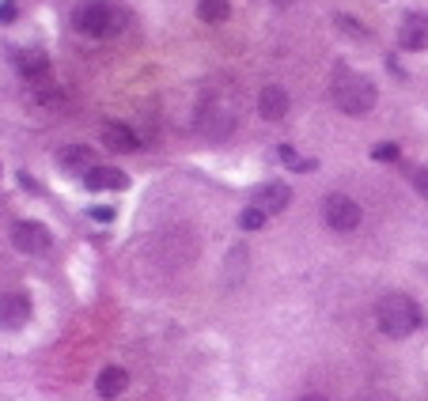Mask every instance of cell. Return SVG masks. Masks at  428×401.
Listing matches in <instances>:
<instances>
[{"instance_id": "1", "label": "cell", "mask_w": 428, "mask_h": 401, "mask_svg": "<svg viewBox=\"0 0 428 401\" xmlns=\"http://www.w3.org/2000/svg\"><path fill=\"white\" fill-rule=\"evenodd\" d=\"M375 322H379V330H383L387 337H394V341L409 337V333L421 325V307L409 300V295H402V292H390L375 307Z\"/></svg>"}, {"instance_id": "2", "label": "cell", "mask_w": 428, "mask_h": 401, "mask_svg": "<svg viewBox=\"0 0 428 401\" xmlns=\"http://www.w3.org/2000/svg\"><path fill=\"white\" fill-rule=\"evenodd\" d=\"M375 99H379V91L368 76H360V72H338V80H333V102L345 114H352V118L368 114L375 106Z\"/></svg>"}, {"instance_id": "3", "label": "cell", "mask_w": 428, "mask_h": 401, "mask_svg": "<svg viewBox=\"0 0 428 401\" xmlns=\"http://www.w3.org/2000/svg\"><path fill=\"white\" fill-rule=\"evenodd\" d=\"M72 27L91 34V38H102V34L114 31V12H110L102 0H80V4L72 8Z\"/></svg>"}, {"instance_id": "4", "label": "cell", "mask_w": 428, "mask_h": 401, "mask_svg": "<svg viewBox=\"0 0 428 401\" xmlns=\"http://www.w3.org/2000/svg\"><path fill=\"white\" fill-rule=\"evenodd\" d=\"M322 220H326L333 231H352L360 223V204L352 197H345V193H330V197L322 201Z\"/></svg>"}, {"instance_id": "5", "label": "cell", "mask_w": 428, "mask_h": 401, "mask_svg": "<svg viewBox=\"0 0 428 401\" xmlns=\"http://www.w3.org/2000/svg\"><path fill=\"white\" fill-rule=\"evenodd\" d=\"M50 231L42 227L39 220H20L12 227V246L15 250H23V254H46L50 250Z\"/></svg>"}, {"instance_id": "6", "label": "cell", "mask_w": 428, "mask_h": 401, "mask_svg": "<svg viewBox=\"0 0 428 401\" xmlns=\"http://www.w3.org/2000/svg\"><path fill=\"white\" fill-rule=\"evenodd\" d=\"M31 318V300H27L23 292H8L0 295V325L4 330H20Z\"/></svg>"}, {"instance_id": "7", "label": "cell", "mask_w": 428, "mask_h": 401, "mask_svg": "<svg viewBox=\"0 0 428 401\" xmlns=\"http://www.w3.org/2000/svg\"><path fill=\"white\" fill-rule=\"evenodd\" d=\"M398 42L406 50H428V12H409L398 31Z\"/></svg>"}, {"instance_id": "8", "label": "cell", "mask_w": 428, "mask_h": 401, "mask_svg": "<svg viewBox=\"0 0 428 401\" xmlns=\"http://www.w3.org/2000/svg\"><path fill=\"white\" fill-rule=\"evenodd\" d=\"M288 201H292V190H288L284 182H265L262 190L254 193V209H262L265 216H273V212H284Z\"/></svg>"}, {"instance_id": "9", "label": "cell", "mask_w": 428, "mask_h": 401, "mask_svg": "<svg viewBox=\"0 0 428 401\" xmlns=\"http://www.w3.org/2000/svg\"><path fill=\"white\" fill-rule=\"evenodd\" d=\"M99 136H102V144L114 148V152H137V148H141L137 133H133V129H125L122 121H102Z\"/></svg>"}, {"instance_id": "10", "label": "cell", "mask_w": 428, "mask_h": 401, "mask_svg": "<svg viewBox=\"0 0 428 401\" xmlns=\"http://www.w3.org/2000/svg\"><path fill=\"white\" fill-rule=\"evenodd\" d=\"M258 114H262L265 121H281L288 114V91L277 87V83L262 87V95H258Z\"/></svg>"}, {"instance_id": "11", "label": "cell", "mask_w": 428, "mask_h": 401, "mask_svg": "<svg viewBox=\"0 0 428 401\" xmlns=\"http://www.w3.org/2000/svg\"><path fill=\"white\" fill-rule=\"evenodd\" d=\"M129 390V375L122 367H102L99 371V379H95V394L102 401H114V398H122Z\"/></svg>"}, {"instance_id": "12", "label": "cell", "mask_w": 428, "mask_h": 401, "mask_svg": "<svg viewBox=\"0 0 428 401\" xmlns=\"http://www.w3.org/2000/svg\"><path fill=\"white\" fill-rule=\"evenodd\" d=\"M231 125H235V121H231V114H224V110H216V106H209V110L198 118V129L209 136V141H224V136L231 133Z\"/></svg>"}, {"instance_id": "13", "label": "cell", "mask_w": 428, "mask_h": 401, "mask_svg": "<svg viewBox=\"0 0 428 401\" xmlns=\"http://www.w3.org/2000/svg\"><path fill=\"white\" fill-rule=\"evenodd\" d=\"M83 185H88V190H125L129 178H125V171H118V167H91Z\"/></svg>"}, {"instance_id": "14", "label": "cell", "mask_w": 428, "mask_h": 401, "mask_svg": "<svg viewBox=\"0 0 428 401\" xmlns=\"http://www.w3.org/2000/svg\"><path fill=\"white\" fill-rule=\"evenodd\" d=\"M57 163L64 167V171H83V174H88V171H91V148H83V144L61 148V152H57Z\"/></svg>"}, {"instance_id": "15", "label": "cell", "mask_w": 428, "mask_h": 401, "mask_svg": "<svg viewBox=\"0 0 428 401\" xmlns=\"http://www.w3.org/2000/svg\"><path fill=\"white\" fill-rule=\"evenodd\" d=\"M15 69H20L23 76H42V72L50 69V61H46L42 50H20L15 53Z\"/></svg>"}, {"instance_id": "16", "label": "cell", "mask_w": 428, "mask_h": 401, "mask_svg": "<svg viewBox=\"0 0 428 401\" xmlns=\"http://www.w3.org/2000/svg\"><path fill=\"white\" fill-rule=\"evenodd\" d=\"M228 0H198V15L205 23H224L228 20Z\"/></svg>"}, {"instance_id": "17", "label": "cell", "mask_w": 428, "mask_h": 401, "mask_svg": "<svg viewBox=\"0 0 428 401\" xmlns=\"http://www.w3.org/2000/svg\"><path fill=\"white\" fill-rule=\"evenodd\" d=\"M277 155H281V163L292 167V171H315V160H300L292 144H281V152H277Z\"/></svg>"}, {"instance_id": "18", "label": "cell", "mask_w": 428, "mask_h": 401, "mask_svg": "<svg viewBox=\"0 0 428 401\" xmlns=\"http://www.w3.org/2000/svg\"><path fill=\"white\" fill-rule=\"evenodd\" d=\"M262 223H265V212L254 209V204H250L247 212H239V227H243V231H258Z\"/></svg>"}, {"instance_id": "19", "label": "cell", "mask_w": 428, "mask_h": 401, "mask_svg": "<svg viewBox=\"0 0 428 401\" xmlns=\"http://www.w3.org/2000/svg\"><path fill=\"white\" fill-rule=\"evenodd\" d=\"M338 27H341V34H352V38H360V42L368 38V31L357 20H349V15H338Z\"/></svg>"}, {"instance_id": "20", "label": "cell", "mask_w": 428, "mask_h": 401, "mask_svg": "<svg viewBox=\"0 0 428 401\" xmlns=\"http://www.w3.org/2000/svg\"><path fill=\"white\" fill-rule=\"evenodd\" d=\"M371 160H379V163H383V160H387V163L398 160V144H390V141H387V144H375V148H371Z\"/></svg>"}, {"instance_id": "21", "label": "cell", "mask_w": 428, "mask_h": 401, "mask_svg": "<svg viewBox=\"0 0 428 401\" xmlns=\"http://www.w3.org/2000/svg\"><path fill=\"white\" fill-rule=\"evenodd\" d=\"M413 185H417V193H421V197L428 201V167H421V171L413 174Z\"/></svg>"}, {"instance_id": "22", "label": "cell", "mask_w": 428, "mask_h": 401, "mask_svg": "<svg viewBox=\"0 0 428 401\" xmlns=\"http://www.w3.org/2000/svg\"><path fill=\"white\" fill-rule=\"evenodd\" d=\"M91 216L102 220V223H110V220H114V209H91Z\"/></svg>"}, {"instance_id": "23", "label": "cell", "mask_w": 428, "mask_h": 401, "mask_svg": "<svg viewBox=\"0 0 428 401\" xmlns=\"http://www.w3.org/2000/svg\"><path fill=\"white\" fill-rule=\"evenodd\" d=\"M15 20V4H0V23Z\"/></svg>"}, {"instance_id": "24", "label": "cell", "mask_w": 428, "mask_h": 401, "mask_svg": "<svg viewBox=\"0 0 428 401\" xmlns=\"http://www.w3.org/2000/svg\"><path fill=\"white\" fill-rule=\"evenodd\" d=\"M20 182H23V190H31V193L39 190V185H34V178H31V174H27V171H20Z\"/></svg>"}, {"instance_id": "25", "label": "cell", "mask_w": 428, "mask_h": 401, "mask_svg": "<svg viewBox=\"0 0 428 401\" xmlns=\"http://www.w3.org/2000/svg\"><path fill=\"white\" fill-rule=\"evenodd\" d=\"M300 401H330V398H322V394H303Z\"/></svg>"}, {"instance_id": "26", "label": "cell", "mask_w": 428, "mask_h": 401, "mask_svg": "<svg viewBox=\"0 0 428 401\" xmlns=\"http://www.w3.org/2000/svg\"><path fill=\"white\" fill-rule=\"evenodd\" d=\"M273 4H277V8H288V4H296V0H273Z\"/></svg>"}, {"instance_id": "27", "label": "cell", "mask_w": 428, "mask_h": 401, "mask_svg": "<svg viewBox=\"0 0 428 401\" xmlns=\"http://www.w3.org/2000/svg\"><path fill=\"white\" fill-rule=\"evenodd\" d=\"M357 401H383V398H375V394H364V398H357Z\"/></svg>"}]
</instances>
